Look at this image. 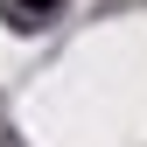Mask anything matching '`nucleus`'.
<instances>
[{"label": "nucleus", "mask_w": 147, "mask_h": 147, "mask_svg": "<svg viewBox=\"0 0 147 147\" xmlns=\"http://www.w3.org/2000/svg\"><path fill=\"white\" fill-rule=\"evenodd\" d=\"M21 7H56V0H21Z\"/></svg>", "instance_id": "1"}]
</instances>
